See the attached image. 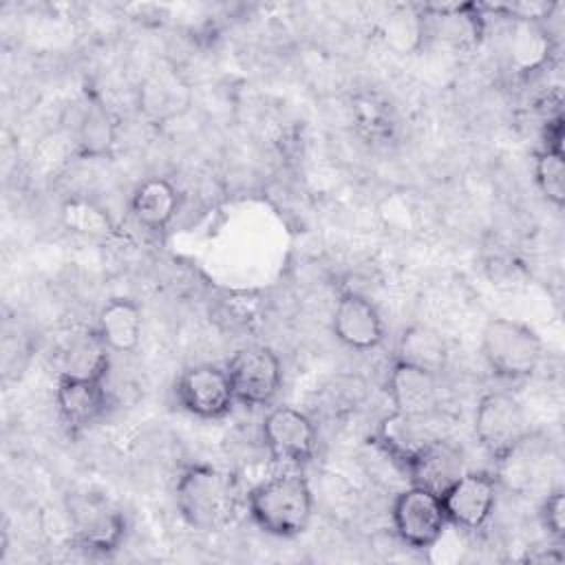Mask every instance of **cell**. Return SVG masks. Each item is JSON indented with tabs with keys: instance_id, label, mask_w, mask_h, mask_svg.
I'll use <instances>...</instances> for the list:
<instances>
[{
	"instance_id": "6da1fadb",
	"label": "cell",
	"mask_w": 565,
	"mask_h": 565,
	"mask_svg": "<svg viewBox=\"0 0 565 565\" xmlns=\"http://www.w3.org/2000/svg\"><path fill=\"white\" fill-rule=\"evenodd\" d=\"M241 490L232 472L212 463L185 466L174 483V503L181 519L199 532L225 527L238 510Z\"/></svg>"
},
{
	"instance_id": "7a4b0ae2",
	"label": "cell",
	"mask_w": 565,
	"mask_h": 565,
	"mask_svg": "<svg viewBox=\"0 0 565 565\" xmlns=\"http://www.w3.org/2000/svg\"><path fill=\"white\" fill-rule=\"evenodd\" d=\"M247 512L265 534L294 539L302 534L311 521V486L298 470L278 472L247 492Z\"/></svg>"
},
{
	"instance_id": "3957f363",
	"label": "cell",
	"mask_w": 565,
	"mask_h": 565,
	"mask_svg": "<svg viewBox=\"0 0 565 565\" xmlns=\"http://www.w3.org/2000/svg\"><path fill=\"white\" fill-rule=\"evenodd\" d=\"M479 347L488 369L508 382L532 377L543 360L541 335L514 318H490L481 329Z\"/></svg>"
},
{
	"instance_id": "277c9868",
	"label": "cell",
	"mask_w": 565,
	"mask_h": 565,
	"mask_svg": "<svg viewBox=\"0 0 565 565\" xmlns=\"http://www.w3.org/2000/svg\"><path fill=\"white\" fill-rule=\"evenodd\" d=\"M475 437L494 463H503L523 441L530 439L525 408L505 391H488L475 408Z\"/></svg>"
},
{
	"instance_id": "5b68a950",
	"label": "cell",
	"mask_w": 565,
	"mask_h": 565,
	"mask_svg": "<svg viewBox=\"0 0 565 565\" xmlns=\"http://www.w3.org/2000/svg\"><path fill=\"white\" fill-rule=\"evenodd\" d=\"M391 523L397 539L413 550L435 547L448 527L439 494L415 483L393 499Z\"/></svg>"
},
{
	"instance_id": "8992f818",
	"label": "cell",
	"mask_w": 565,
	"mask_h": 565,
	"mask_svg": "<svg viewBox=\"0 0 565 565\" xmlns=\"http://www.w3.org/2000/svg\"><path fill=\"white\" fill-rule=\"evenodd\" d=\"M227 377L236 397V404L247 408L269 406L282 384V364L274 349L252 344L238 349L227 366Z\"/></svg>"
},
{
	"instance_id": "52a82bcc",
	"label": "cell",
	"mask_w": 565,
	"mask_h": 565,
	"mask_svg": "<svg viewBox=\"0 0 565 565\" xmlns=\"http://www.w3.org/2000/svg\"><path fill=\"white\" fill-rule=\"evenodd\" d=\"M497 477L483 470H463L439 492L448 525L466 532H477L488 525L497 508Z\"/></svg>"
},
{
	"instance_id": "ba28073f",
	"label": "cell",
	"mask_w": 565,
	"mask_h": 565,
	"mask_svg": "<svg viewBox=\"0 0 565 565\" xmlns=\"http://www.w3.org/2000/svg\"><path fill=\"white\" fill-rule=\"evenodd\" d=\"M260 437L269 457L291 468L309 463L318 450L313 422L294 406H274L260 424Z\"/></svg>"
},
{
	"instance_id": "9c48e42d",
	"label": "cell",
	"mask_w": 565,
	"mask_h": 565,
	"mask_svg": "<svg viewBox=\"0 0 565 565\" xmlns=\"http://www.w3.org/2000/svg\"><path fill=\"white\" fill-rule=\"evenodd\" d=\"M174 397L185 413L199 419H221L236 404L227 371L216 364L188 366L174 382Z\"/></svg>"
},
{
	"instance_id": "30bf717a",
	"label": "cell",
	"mask_w": 565,
	"mask_h": 565,
	"mask_svg": "<svg viewBox=\"0 0 565 565\" xmlns=\"http://www.w3.org/2000/svg\"><path fill=\"white\" fill-rule=\"evenodd\" d=\"M53 399L57 417L71 435H77L97 424L110 406L106 377L95 375L60 373Z\"/></svg>"
},
{
	"instance_id": "8fae6325",
	"label": "cell",
	"mask_w": 565,
	"mask_h": 565,
	"mask_svg": "<svg viewBox=\"0 0 565 565\" xmlns=\"http://www.w3.org/2000/svg\"><path fill=\"white\" fill-rule=\"evenodd\" d=\"M439 435L430 426V415H411L393 411L384 415L375 430L373 444L402 470L406 472L411 463L435 441Z\"/></svg>"
},
{
	"instance_id": "7c38bea8",
	"label": "cell",
	"mask_w": 565,
	"mask_h": 565,
	"mask_svg": "<svg viewBox=\"0 0 565 565\" xmlns=\"http://www.w3.org/2000/svg\"><path fill=\"white\" fill-rule=\"evenodd\" d=\"M331 329L338 342L353 351H371L384 340V320L377 307L358 291H342L335 300Z\"/></svg>"
},
{
	"instance_id": "4fadbf2b",
	"label": "cell",
	"mask_w": 565,
	"mask_h": 565,
	"mask_svg": "<svg viewBox=\"0 0 565 565\" xmlns=\"http://www.w3.org/2000/svg\"><path fill=\"white\" fill-rule=\"evenodd\" d=\"M386 395L393 411L433 415L439 404V375L402 360H393L386 375Z\"/></svg>"
},
{
	"instance_id": "5bb4252c",
	"label": "cell",
	"mask_w": 565,
	"mask_h": 565,
	"mask_svg": "<svg viewBox=\"0 0 565 565\" xmlns=\"http://www.w3.org/2000/svg\"><path fill=\"white\" fill-rule=\"evenodd\" d=\"M126 536V519L106 503H82L75 512V545L88 554H110Z\"/></svg>"
},
{
	"instance_id": "9a60e30c",
	"label": "cell",
	"mask_w": 565,
	"mask_h": 565,
	"mask_svg": "<svg viewBox=\"0 0 565 565\" xmlns=\"http://www.w3.org/2000/svg\"><path fill=\"white\" fill-rule=\"evenodd\" d=\"M179 212V192L163 177L141 181L130 196L132 218L148 232L161 234L170 227Z\"/></svg>"
},
{
	"instance_id": "2e32d148",
	"label": "cell",
	"mask_w": 565,
	"mask_h": 565,
	"mask_svg": "<svg viewBox=\"0 0 565 565\" xmlns=\"http://www.w3.org/2000/svg\"><path fill=\"white\" fill-rule=\"evenodd\" d=\"M95 331L110 353H132L143 333L141 307L132 298H110L97 313Z\"/></svg>"
},
{
	"instance_id": "e0dca14e",
	"label": "cell",
	"mask_w": 565,
	"mask_h": 565,
	"mask_svg": "<svg viewBox=\"0 0 565 565\" xmlns=\"http://www.w3.org/2000/svg\"><path fill=\"white\" fill-rule=\"evenodd\" d=\"M554 51V40L545 22L512 20V33L508 42V60L514 73L530 75L541 71Z\"/></svg>"
},
{
	"instance_id": "ac0fdd59",
	"label": "cell",
	"mask_w": 565,
	"mask_h": 565,
	"mask_svg": "<svg viewBox=\"0 0 565 565\" xmlns=\"http://www.w3.org/2000/svg\"><path fill=\"white\" fill-rule=\"evenodd\" d=\"M461 472L463 463L459 450L450 441H444L441 437L435 439L406 470L411 483L428 488L437 494Z\"/></svg>"
},
{
	"instance_id": "d6986e66",
	"label": "cell",
	"mask_w": 565,
	"mask_h": 565,
	"mask_svg": "<svg viewBox=\"0 0 565 565\" xmlns=\"http://www.w3.org/2000/svg\"><path fill=\"white\" fill-rule=\"evenodd\" d=\"M395 360L415 364L439 375L448 362V344L437 329L415 322L402 331L397 340Z\"/></svg>"
},
{
	"instance_id": "ffe728a7",
	"label": "cell",
	"mask_w": 565,
	"mask_h": 565,
	"mask_svg": "<svg viewBox=\"0 0 565 565\" xmlns=\"http://www.w3.org/2000/svg\"><path fill=\"white\" fill-rule=\"evenodd\" d=\"M115 143V121L99 97H88L77 126V154L104 157Z\"/></svg>"
},
{
	"instance_id": "44dd1931",
	"label": "cell",
	"mask_w": 565,
	"mask_h": 565,
	"mask_svg": "<svg viewBox=\"0 0 565 565\" xmlns=\"http://www.w3.org/2000/svg\"><path fill=\"white\" fill-rule=\"evenodd\" d=\"M62 225L86 238H110L117 230L110 212L88 196H68L60 207Z\"/></svg>"
},
{
	"instance_id": "7402d4cb",
	"label": "cell",
	"mask_w": 565,
	"mask_h": 565,
	"mask_svg": "<svg viewBox=\"0 0 565 565\" xmlns=\"http://www.w3.org/2000/svg\"><path fill=\"white\" fill-rule=\"evenodd\" d=\"M534 183L545 201L554 207L565 203V154L563 143H543L534 154Z\"/></svg>"
},
{
	"instance_id": "603a6c76",
	"label": "cell",
	"mask_w": 565,
	"mask_h": 565,
	"mask_svg": "<svg viewBox=\"0 0 565 565\" xmlns=\"http://www.w3.org/2000/svg\"><path fill=\"white\" fill-rule=\"evenodd\" d=\"M382 35L386 44L402 53H411L426 38V18L419 7H402L384 22Z\"/></svg>"
},
{
	"instance_id": "cb8c5ba5",
	"label": "cell",
	"mask_w": 565,
	"mask_h": 565,
	"mask_svg": "<svg viewBox=\"0 0 565 565\" xmlns=\"http://www.w3.org/2000/svg\"><path fill=\"white\" fill-rule=\"evenodd\" d=\"M539 519L552 539L563 541V536H565V494L561 488L550 490L545 494V499L541 501V508H539Z\"/></svg>"
},
{
	"instance_id": "d4e9b609",
	"label": "cell",
	"mask_w": 565,
	"mask_h": 565,
	"mask_svg": "<svg viewBox=\"0 0 565 565\" xmlns=\"http://www.w3.org/2000/svg\"><path fill=\"white\" fill-rule=\"evenodd\" d=\"M358 121L360 128L366 130L373 139H377L380 135L388 132V124H386V113L380 104H375L373 99L369 102H360L358 104Z\"/></svg>"
},
{
	"instance_id": "484cf974",
	"label": "cell",
	"mask_w": 565,
	"mask_h": 565,
	"mask_svg": "<svg viewBox=\"0 0 565 565\" xmlns=\"http://www.w3.org/2000/svg\"><path fill=\"white\" fill-rule=\"evenodd\" d=\"M527 561L532 563H561L563 561V552L558 547H547V552L543 554H527Z\"/></svg>"
}]
</instances>
